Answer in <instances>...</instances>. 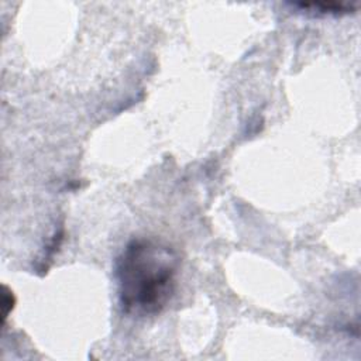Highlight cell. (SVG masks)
Returning <instances> with one entry per match:
<instances>
[{
	"label": "cell",
	"instance_id": "7a4b0ae2",
	"mask_svg": "<svg viewBox=\"0 0 361 361\" xmlns=\"http://www.w3.org/2000/svg\"><path fill=\"white\" fill-rule=\"evenodd\" d=\"M295 8H299L300 11L310 13V14H347L348 11L353 10L351 4L347 3H333V1H319V3H293L292 4Z\"/></svg>",
	"mask_w": 361,
	"mask_h": 361
},
{
	"label": "cell",
	"instance_id": "6da1fadb",
	"mask_svg": "<svg viewBox=\"0 0 361 361\" xmlns=\"http://www.w3.org/2000/svg\"><path fill=\"white\" fill-rule=\"evenodd\" d=\"M180 258L175 248L155 238H133L114 262L118 302L130 316L161 313L176 289Z\"/></svg>",
	"mask_w": 361,
	"mask_h": 361
}]
</instances>
